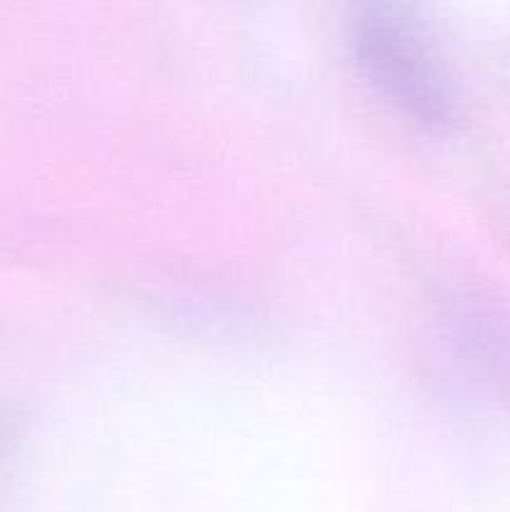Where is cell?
<instances>
[{
    "label": "cell",
    "instance_id": "cell-1",
    "mask_svg": "<svg viewBox=\"0 0 510 512\" xmlns=\"http://www.w3.org/2000/svg\"><path fill=\"white\" fill-rule=\"evenodd\" d=\"M353 48L365 75L410 118L428 125L450 118L448 80L425 40L403 15L370 8L355 20Z\"/></svg>",
    "mask_w": 510,
    "mask_h": 512
}]
</instances>
